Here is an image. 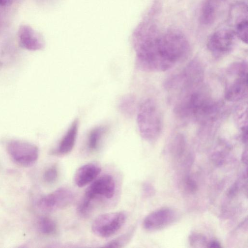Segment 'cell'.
<instances>
[{
  "label": "cell",
  "mask_w": 248,
  "mask_h": 248,
  "mask_svg": "<svg viewBox=\"0 0 248 248\" xmlns=\"http://www.w3.org/2000/svg\"><path fill=\"white\" fill-rule=\"evenodd\" d=\"M137 123L141 137L152 142L160 135L163 117L157 103L152 98L142 100L137 108Z\"/></svg>",
  "instance_id": "cell-3"
},
{
  "label": "cell",
  "mask_w": 248,
  "mask_h": 248,
  "mask_svg": "<svg viewBox=\"0 0 248 248\" xmlns=\"http://www.w3.org/2000/svg\"><path fill=\"white\" fill-rule=\"evenodd\" d=\"M248 153L247 150H245L244 152V154L242 155V160H243L244 162L246 164H247V158H248Z\"/></svg>",
  "instance_id": "cell-25"
},
{
  "label": "cell",
  "mask_w": 248,
  "mask_h": 248,
  "mask_svg": "<svg viewBox=\"0 0 248 248\" xmlns=\"http://www.w3.org/2000/svg\"><path fill=\"white\" fill-rule=\"evenodd\" d=\"M207 245H208L207 247H209V248H217L221 247L220 244L218 243V242H217V241H212L210 242Z\"/></svg>",
  "instance_id": "cell-24"
},
{
  "label": "cell",
  "mask_w": 248,
  "mask_h": 248,
  "mask_svg": "<svg viewBox=\"0 0 248 248\" xmlns=\"http://www.w3.org/2000/svg\"><path fill=\"white\" fill-rule=\"evenodd\" d=\"M126 219V215L124 212L102 214L93 221L92 230L95 235L99 237H109L121 229Z\"/></svg>",
  "instance_id": "cell-7"
},
{
  "label": "cell",
  "mask_w": 248,
  "mask_h": 248,
  "mask_svg": "<svg viewBox=\"0 0 248 248\" xmlns=\"http://www.w3.org/2000/svg\"><path fill=\"white\" fill-rule=\"evenodd\" d=\"M176 217V214L173 210L162 208L148 215L143 220V226L148 231L158 230L171 224Z\"/></svg>",
  "instance_id": "cell-12"
},
{
  "label": "cell",
  "mask_w": 248,
  "mask_h": 248,
  "mask_svg": "<svg viewBox=\"0 0 248 248\" xmlns=\"http://www.w3.org/2000/svg\"><path fill=\"white\" fill-rule=\"evenodd\" d=\"M186 184L187 189L190 192H194L197 190V186L196 182L190 178H186Z\"/></svg>",
  "instance_id": "cell-23"
},
{
  "label": "cell",
  "mask_w": 248,
  "mask_h": 248,
  "mask_svg": "<svg viewBox=\"0 0 248 248\" xmlns=\"http://www.w3.org/2000/svg\"><path fill=\"white\" fill-rule=\"evenodd\" d=\"M236 38L233 31L230 26L220 27L209 36L207 47L215 57L221 58L232 51Z\"/></svg>",
  "instance_id": "cell-6"
},
{
  "label": "cell",
  "mask_w": 248,
  "mask_h": 248,
  "mask_svg": "<svg viewBox=\"0 0 248 248\" xmlns=\"http://www.w3.org/2000/svg\"><path fill=\"white\" fill-rule=\"evenodd\" d=\"M8 154L16 163L24 166L33 164L37 160L39 150L34 144L21 140H12L7 146Z\"/></svg>",
  "instance_id": "cell-8"
},
{
  "label": "cell",
  "mask_w": 248,
  "mask_h": 248,
  "mask_svg": "<svg viewBox=\"0 0 248 248\" xmlns=\"http://www.w3.org/2000/svg\"><path fill=\"white\" fill-rule=\"evenodd\" d=\"M229 26L237 38L247 44L248 40V10L246 3L238 1L233 3L229 12Z\"/></svg>",
  "instance_id": "cell-9"
},
{
  "label": "cell",
  "mask_w": 248,
  "mask_h": 248,
  "mask_svg": "<svg viewBox=\"0 0 248 248\" xmlns=\"http://www.w3.org/2000/svg\"><path fill=\"white\" fill-rule=\"evenodd\" d=\"M230 78L225 91V98L230 102H237L248 94V64L245 61L233 63L228 70Z\"/></svg>",
  "instance_id": "cell-4"
},
{
  "label": "cell",
  "mask_w": 248,
  "mask_h": 248,
  "mask_svg": "<svg viewBox=\"0 0 248 248\" xmlns=\"http://www.w3.org/2000/svg\"><path fill=\"white\" fill-rule=\"evenodd\" d=\"M115 191V182L113 177L105 174L96 178L90 183L81 200L92 206L93 200L98 197L110 199L113 197Z\"/></svg>",
  "instance_id": "cell-10"
},
{
  "label": "cell",
  "mask_w": 248,
  "mask_h": 248,
  "mask_svg": "<svg viewBox=\"0 0 248 248\" xmlns=\"http://www.w3.org/2000/svg\"><path fill=\"white\" fill-rule=\"evenodd\" d=\"M133 231H130L108 242L105 246L108 248H121L125 245L132 236Z\"/></svg>",
  "instance_id": "cell-20"
},
{
  "label": "cell",
  "mask_w": 248,
  "mask_h": 248,
  "mask_svg": "<svg viewBox=\"0 0 248 248\" xmlns=\"http://www.w3.org/2000/svg\"><path fill=\"white\" fill-rule=\"evenodd\" d=\"M101 171V166L97 163L85 164L76 170L74 177L75 184L79 187H83L94 181Z\"/></svg>",
  "instance_id": "cell-14"
},
{
  "label": "cell",
  "mask_w": 248,
  "mask_h": 248,
  "mask_svg": "<svg viewBox=\"0 0 248 248\" xmlns=\"http://www.w3.org/2000/svg\"><path fill=\"white\" fill-rule=\"evenodd\" d=\"M107 130V125H100L96 126L90 131L87 138V147L90 151H95L98 148Z\"/></svg>",
  "instance_id": "cell-17"
},
{
  "label": "cell",
  "mask_w": 248,
  "mask_h": 248,
  "mask_svg": "<svg viewBox=\"0 0 248 248\" xmlns=\"http://www.w3.org/2000/svg\"><path fill=\"white\" fill-rule=\"evenodd\" d=\"M58 176V170L56 165L48 168L45 171L43 178L47 184H52L56 181Z\"/></svg>",
  "instance_id": "cell-21"
},
{
  "label": "cell",
  "mask_w": 248,
  "mask_h": 248,
  "mask_svg": "<svg viewBox=\"0 0 248 248\" xmlns=\"http://www.w3.org/2000/svg\"><path fill=\"white\" fill-rule=\"evenodd\" d=\"M226 0H204L199 14L200 23L204 26L213 24L216 19L217 13Z\"/></svg>",
  "instance_id": "cell-16"
},
{
  "label": "cell",
  "mask_w": 248,
  "mask_h": 248,
  "mask_svg": "<svg viewBox=\"0 0 248 248\" xmlns=\"http://www.w3.org/2000/svg\"><path fill=\"white\" fill-rule=\"evenodd\" d=\"M189 241L191 245L194 247H203L207 244L205 237L198 233H193L190 235Z\"/></svg>",
  "instance_id": "cell-22"
},
{
  "label": "cell",
  "mask_w": 248,
  "mask_h": 248,
  "mask_svg": "<svg viewBox=\"0 0 248 248\" xmlns=\"http://www.w3.org/2000/svg\"><path fill=\"white\" fill-rule=\"evenodd\" d=\"M205 91L195 87L184 92L175 108L177 114L201 122L214 121L218 115L220 106Z\"/></svg>",
  "instance_id": "cell-2"
},
{
  "label": "cell",
  "mask_w": 248,
  "mask_h": 248,
  "mask_svg": "<svg viewBox=\"0 0 248 248\" xmlns=\"http://www.w3.org/2000/svg\"><path fill=\"white\" fill-rule=\"evenodd\" d=\"M10 0H0V6H3L8 3Z\"/></svg>",
  "instance_id": "cell-26"
},
{
  "label": "cell",
  "mask_w": 248,
  "mask_h": 248,
  "mask_svg": "<svg viewBox=\"0 0 248 248\" xmlns=\"http://www.w3.org/2000/svg\"><path fill=\"white\" fill-rule=\"evenodd\" d=\"M136 107V100L131 94L122 96L118 101V108L119 111L127 118L131 117L135 113Z\"/></svg>",
  "instance_id": "cell-18"
},
{
  "label": "cell",
  "mask_w": 248,
  "mask_h": 248,
  "mask_svg": "<svg viewBox=\"0 0 248 248\" xmlns=\"http://www.w3.org/2000/svg\"><path fill=\"white\" fill-rule=\"evenodd\" d=\"M38 226L39 231L43 234L51 235L54 233L57 229L55 221L47 217H42L38 220Z\"/></svg>",
  "instance_id": "cell-19"
},
{
  "label": "cell",
  "mask_w": 248,
  "mask_h": 248,
  "mask_svg": "<svg viewBox=\"0 0 248 248\" xmlns=\"http://www.w3.org/2000/svg\"><path fill=\"white\" fill-rule=\"evenodd\" d=\"M18 36L20 45L30 50H37L44 47V42L39 32L28 25L20 26Z\"/></svg>",
  "instance_id": "cell-13"
},
{
  "label": "cell",
  "mask_w": 248,
  "mask_h": 248,
  "mask_svg": "<svg viewBox=\"0 0 248 248\" xmlns=\"http://www.w3.org/2000/svg\"><path fill=\"white\" fill-rule=\"evenodd\" d=\"M204 76L203 67L198 60L189 62L181 72L168 81L167 88L182 92L200 86Z\"/></svg>",
  "instance_id": "cell-5"
},
{
  "label": "cell",
  "mask_w": 248,
  "mask_h": 248,
  "mask_svg": "<svg viewBox=\"0 0 248 248\" xmlns=\"http://www.w3.org/2000/svg\"><path fill=\"white\" fill-rule=\"evenodd\" d=\"M74 199V193L70 189L62 187L42 197L38 205L44 211L52 212L67 207Z\"/></svg>",
  "instance_id": "cell-11"
},
{
  "label": "cell",
  "mask_w": 248,
  "mask_h": 248,
  "mask_svg": "<svg viewBox=\"0 0 248 248\" xmlns=\"http://www.w3.org/2000/svg\"><path fill=\"white\" fill-rule=\"evenodd\" d=\"M189 41L177 29L161 33L158 38L136 58V65L146 72L167 71L185 60L189 55Z\"/></svg>",
  "instance_id": "cell-1"
},
{
  "label": "cell",
  "mask_w": 248,
  "mask_h": 248,
  "mask_svg": "<svg viewBox=\"0 0 248 248\" xmlns=\"http://www.w3.org/2000/svg\"><path fill=\"white\" fill-rule=\"evenodd\" d=\"M79 127V120L75 119L71 124L68 129L60 140L54 153L60 155H65L73 150L77 139Z\"/></svg>",
  "instance_id": "cell-15"
}]
</instances>
